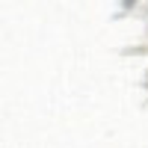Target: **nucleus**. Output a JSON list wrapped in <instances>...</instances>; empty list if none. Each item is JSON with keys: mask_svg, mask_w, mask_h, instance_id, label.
Segmentation results:
<instances>
[{"mask_svg": "<svg viewBox=\"0 0 148 148\" xmlns=\"http://www.w3.org/2000/svg\"><path fill=\"white\" fill-rule=\"evenodd\" d=\"M125 3H133V0H125Z\"/></svg>", "mask_w": 148, "mask_h": 148, "instance_id": "nucleus-1", "label": "nucleus"}]
</instances>
